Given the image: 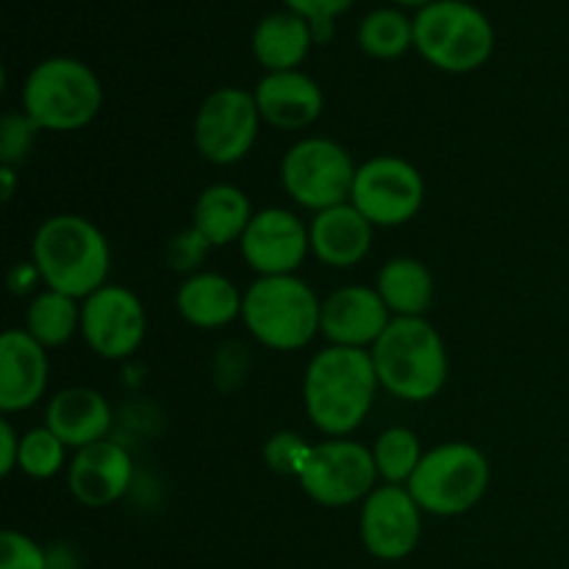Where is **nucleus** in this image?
<instances>
[{
    "mask_svg": "<svg viewBox=\"0 0 569 569\" xmlns=\"http://www.w3.org/2000/svg\"><path fill=\"white\" fill-rule=\"evenodd\" d=\"M426 200L420 170L398 156H378L356 170L350 203L378 228H395L415 220Z\"/></svg>",
    "mask_w": 569,
    "mask_h": 569,
    "instance_id": "9",
    "label": "nucleus"
},
{
    "mask_svg": "<svg viewBox=\"0 0 569 569\" xmlns=\"http://www.w3.org/2000/svg\"><path fill=\"white\" fill-rule=\"evenodd\" d=\"M378 295L398 317H422L433 300V278L422 261L400 256L378 272Z\"/></svg>",
    "mask_w": 569,
    "mask_h": 569,
    "instance_id": "24",
    "label": "nucleus"
},
{
    "mask_svg": "<svg viewBox=\"0 0 569 569\" xmlns=\"http://www.w3.org/2000/svg\"><path fill=\"white\" fill-rule=\"evenodd\" d=\"M320 311L322 303L309 283L295 276H270L244 292L242 320L267 348L300 350L320 331Z\"/></svg>",
    "mask_w": 569,
    "mask_h": 569,
    "instance_id": "6",
    "label": "nucleus"
},
{
    "mask_svg": "<svg viewBox=\"0 0 569 569\" xmlns=\"http://www.w3.org/2000/svg\"><path fill=\"white\" fill-rule=\"evenodd\" d=\"M48 428L67 448H89L103 442L111 428V409L94 389L76 387L56 395L48 406Z\"/></svg>",
    "mask_w": 569,
    "mask_h": 569,
    "instance_id": "20",
    "label": "nucleus"
},
{
    "mask_svg": "<svg viewBox=\"0 0 569 569\" xmlns=\"http://www.w3.org/2000/svg\"><path fill=\"white\" fill-rule=\"evenodd\" d=\"M376 478L378 467L370 448L350 439H331L311 448L298 481L315 503L337 509L370 498Z\"/></svg>",
    "mask_w": 569,
    "mask_h": 569,
    "instance_id": "10",
    "label": "nucleus"
},
{
    "mask_svg": "<svg viewBox=\"0 0 569 569\" xmlns=\"http://www.w3.org/2000/svg\"><path fill=\"white\" fill-rule=\"evenodd\" d=\"M309 453H311V445H306L298 433H289V431L276 433L264 448L267 465H270L276 472H281V476H295V478H300V472H303L306 461H309Z\"/></svg>",
    "mask_w": 569,
    "mask_h": 569,
    "instance_id": "30",
    "label": "nucleus"
},
{
    "mask_svg": "<svg viewBox=\"0 0 569 569\" xmlns=\"http://www.w3.org/2000/svg\"><path fill=\"white\" fill-rule=\"evenodd\" d=\"M422 445L415 431L409 428H387L372 445V459H376L378 476L387 483H409L422 461Z\"/></svg>",
    "mask_w": 569,
    "mask_h": 569,
    "instance_id": "27",
    "label": "nucleus"
},
{
    "mask_svg": "<svg viewBox=\"0 0 569 569\" xmlns=\"http://www.w3.org/2000/svg\"><path fill=\"white\" fill-rule=\"evenodd\" d=\"M103 89L83 61L53 56L28 72L22 109L44 131H78L98 117Z\"/></svg>",
    "mask_w": 569,
    "mask_h": 569,
    "instance_id": "4",
    "label": "nucleus"
},
{
    "mask_svg": "<svg viewBox=\"0 0 569 569\" xmlns=\"http://www.w3.org/2000/svg\"><path fill=\"white\" fill-rule=\"evenodd\" d=\"M70 492L89 509L117 503L133 481V465L126 448L114 442H94L81 448L70 465Z\"/></svg>",
    "mask_w": 569,
    "mask_h": 569,
    "instance_id": "17",
    "label": "nucleus"
},
{
    "mask_svg": "<svg viewBox=\"0 0 569 569\" xmlns=\"http://www.w3.org/2000/svg\"><path fill=\"white\" fill-rule=\"evenodd\" d=\"M33 267L48 289L70 298L94 295L106 287L111 250L94 222L78 214H56L33 233Z\"/></svg>",
    "mask_w": 569,
    "mask_h": 569,
    "instance_id": "2",
    "label": "nucleus"
},
{
    "mask_svg": "<svg viewBox=\"0 0 569 569\" xmlns=\"http://www.w3.org/2000/svg\"><path fill=\"white\" fill-rule=\"evenodd\" d=\"M389 309L378 289L345 287L322 303L320 331L339 348H365L376 345L389 326Z\"/></svg>",
    "mask_w": 569,
    "mask_h": 569,
    "instance_id": "15",
    "label": "nucleus"
},
{
    "mask_svg": "<svg viewBox=\"0 0 569 569\" xmlns=\"http://www.w3.org/2000/svg\"><path fill=\"white\" fill-rule=\"evenodd\" d=\"M315 31L309 20L295 11H276L267 14L253 31V56L267 72L298 70L300 61L309 56Z\"/></svg>",
    "mask_w": 569,
    "mask_h": 569,
    "instance_id": "22",
    "label": "nucleus"
},
{
    "mask_svg": "<svg viewBox=\"0 0 569 569\" xmlns=\"http://www.w3.org/2000/svg\"><path fill=\"white\" fill-rule=\"evenodd\" d=\"M353 181V159L333 139H303L281 161L283 189L295 203L306 206V209L326 211L348 203Z\"/></svg>",
    "mask_w": 569,
    "mask_h": 569,
    "instance_id": "8",
    "label": "nucleus"
},
{
    "mask_svg": "<svg viewBox=\"0 0 569 569\" xmlns=\"http://www.w3.org/2000/svg\"><path fill=\"white\" fill-rule=\"evenodd\" d=\"M359 44L372 59H398L415 44V20L398 9H376L361 20Z\"/></svg>",
    "mask_w": 569,
    "mask_h": 569,
    "instance_id": "26",
    "label": "nucleus"
},
{
    "mask_svg": "<svg viewBox=\"0 0 569 569\" xmlns=\"http://www.w3.org/2000/svg\"><path fill=\"white\" fill-rule=\"evenodd\" d=\"M242 256L261 278L292 276L311 248L309 228L287 209H267L253 214L242 237Z\"/></svg>",
    "mask_w": 569,
    "mask_h": 569,
    "instance_id": "14",
    "label": "nucleus"
},
{
    "mask_svg": "<svg viewBox=\"0 0 569 569\" xmlns=\"http://www.w3.org/2000/svg\"><path fill=\"white\" fill-rule=\"evenodd\" d=\"M378 372L365 348L320 350L303 381V400L311 422L333 439L348 437L365 422L376 400Z\"/></svg>",
    "mask_w": 569,
    "mask_h": 569,
    "instance_id": "1",
    "label": "nucleus"
},
{
    "mask_svg": "<svg viewBox=\"0 0 569 569\" xmlns=\"http://www.w3.org/2000/svg\"><path fill=\"white\" fill-rule=\"evenodd\" d=\"M259 122L256 94L237 87L217 89L203 100L194 117V144L211 164H237L253 148Z\"/></svg>",
    "mask_w": 569,
    "mask_h": 569,
    "instance_id": "11",
    "label": "nucleus"
},
{
    "mask_svg": "<svg viewBox=\"0 0 569 569\" xmlns=\"http://www.w3.org/2000/svg\"><path fill=\"white\" fill-rule=\"evenodd\" d=\"M48 389V353L20 328H9L0 339V409L6 415L39 403Z\"/></svg>",
    "mask_w": 569,
    "mask_h": 569,
    "instance_id": "16",
    "label": "nucleus"
},
{
    "mask_svg": "<svg viewBox=\"0 0 569 569\" xmlns=\"http://www.w3.org/2000/svg\"><path fill=\"white\" fill-rule=\"evenodd\" d=\"M392 3H398V6H420V9H426V6H431L433 0H392Z\"/></svg>",
    "mask_w": 569,
    "mask_h": 569,
    "instance_id": "36",
    "label": "nucleus"
},
{
    "mask_svg": "<svg viewBox=\"0 0 569 569\" xmlns=\"http://www.w3.org/2000/svg\"><path fill=\"white\" fill-rule=\"evenodd\" d=\"M244 298L220 272H198L178 289V315L200 331H214L242 315Z\"/></svg>",
    "mask_w": 569,
    "mask_h": 569,
    "instance_id": "21",
    "label": "nucleus"
},
{
    "mask_svg": "<svg viewBox=\"0 0 569 569\" xmlns=\"http://www.w3.org/2000/svg\"><path fill=\"white\" fill-rule=\"evenodd\" d=\"M3 181H6L3 200H9L11 198V187H14V172H11V167H3Z\"/></svg>",
    "mask_w": 569,
    "mask_h": 569,
    "instance_id": "35",
    "label": "nucleus"
},
{
    "mask_svg": "<svg viewBox=\"0 0 569 569\" xmlns=\"http://www.w3.org/2000/svg\"><path fill=\"white\" fill-rule=\"evenodd\" d=\"M253 211H250L248 194L231 183L209 187L194 203V231L211 244L226 248L231 242H242Z\"/></svg>",
    "mask_w": 569,
    "mask_h": 569,
    "instance_id": "23",
    "label": "nucleus"
},
{
    "mask_svg": "<svg viewBox=\"0 0 569 569\" xmlns=\"http://www.w3.org/2000/svg\"><path fill=\"white\" fill-rule=\"evenodd\" d=\"M322 89L300 70L267 72L256 87L261 120L278 131H300L322 114Z\"/></svg>",
    "mask_w": 569,
    "mask_h": 569,
    "instance_id": "18",
    "label": "nucleus"
},
{
    "mask_svg": "<svg viewBox=\"0 0 569 569\" xmlns=\"http://www.w3.org/2000/svg\"><path fill=\"white\" fill-rule=\"evenodd\" d=\"M489 478L492 470L481 450L467 442H445L422 456L406 489L428 515L459 517L487 495Z\"/></svg>",
    "mask_w": 569,
    "mask_h": 569,
    "instance_id": "7",
    "label": "nucleus"
},
{
    "mask_svg": "<svg viewBox=\"0 0 569 569\" xmlns=\"http://www.w3.org/2000/svg\"><path fill=\"white\" fill-rule=\"evenodd\" d=\"M17 465H20V437L9 420H0V472L11 476Z\"/></svg>",
    "mask_w": 569,
    "mask_h": 569,
    "instance_id": "34",
    "label": "nucleus"
},
{
    "mask_svg": "<svg viewBox=\"0 0 569 569\" xmlns=\"http://www.w3.org/2000/svg\"><path fill=\"white\" fill-rule=\"evenodd\" d=\"M76 328H81V309L76 306V298L56 289H44L33 298L28 309V333L42 348H59L76 333Z\"/></svg>",
    "mask_w": 569,
    "mask_h": 569,
    "instance_id": "25",
    "label": "nucleus"
},
{
    "mask_svg": "<svg viewBox=\"0 0 569 569\" xmlns=\"http://www.w3.org/2000/svg\"><path fill=\"white\" fill-rule=\"evenodd\" d=\"M415 48L445 72H472L495 50V28L481 9L465 0H433L415 17Z\"/></svg>",
    "mask_w": 569,
    "mask_h": 569,
    "instance_id": "5",
    "label": "nucleus"
},
{
    "mask_svg": "<svg viewBox=\"0 0 569 569\" xmlns=\"http://www.w3.org/2000/svg\"><path fill=\"white\" fill-rule=\"evenodd\" d=\"M206 248H211V244L206 242L194 228L189 233H183V237L172 239L170 244L172 267H176V270H189V267H194L200 259H203Z\"/></svg>",
    "mask_w": 569,
    "mask_h": 569,
    "instance_id": "33",
    "label": "nucleus"
},
{
    "mask_svg": "<svg viewBox=\"0 0 569 569\" xmlns=\"http://www.w3.org/2000/svg\"><path fill=\"white\" fill-rule=\"evenodd\" d=\"M420 506L409 489L387 487L372 489L361 509V539L376 559H406L420 542L422 517Z\"/></svg>",
    "mask_w": 569,
    "mask_h": 569,
    "instance_id": "13",
    "label": "nucleus"
},
{
    "mask_svg": "<svg viewBox=\"0 0 569 569\" xmlns=\"http://www.w3.org/2000/svg\"><path fill=\"white\" fill-rule=\"evenodd\" d=\"M0 569H48V556L33 539L17 531L0 533Z\"/></svg>",
    "mask_w": 569,
    "mask_h": 569,
    "instance_id": "32",
    "label": "nucleus"
},
{
    "mask_svg": "<svg viewBox=\"0 0 569 569\" xmlns=\"http://www.w3.org/2000/svg\"><path fill=\"white\" fill-rule=\"evenodd\" d=\"M67 445L50 428H33L20 439V470L28 478H53L64 467Z\"/></svg>",
    "mask_w": 569,
    "mask_h": 569,
    "instance_id": "28",
    "label": "nucleus"
},
{
    "mask_svg": "<svg viewBox=\"0 0 569 569\" xmlns=\"http://www.w3.org/2000/svg\"><path fill=\"white\" fill-rule=\"evenodd\" d=\"M81 333L100 359H128L144 339L142 300L131 289L106 283L83 300Z\"/></svg>",
    "mask_w": 569,
    "mask_h": 569,
    "instance_id": "12",
    "label": "nucleus"
},
{
    "mask_svg": "<svg viewBox=\"0 0 569 569\" xmlns=\"http://www.w3.org/2000/svg\"><path fill=\"white\" fill-rule=\"evenodd\" d=\"M378 383L389 395L422 403L448 381V350L437 328L422 317H398L370 350Z\"/></svg>",
    "mask_w": 569,
    "mask_h": 569,
    "instance_id": "3",
    "label": "nucleus"
},
{
    "mask_svg": "<svg viewBox=\"0 0 569 569\" xmlns=\"http://www.w3.org/2000/svg\"><path fill=\"white\" fill-rule=\"evenodd\" d=\"M311 250L328 267H353L370 253L372 222L353 203L317 211L309 226Z\"/></svg>",
    "mask_w": 569,
    "mask_h": 569,
    "instance_id": "19",
    "label": "nucleus"
},
{
    "mask_svg": "<svg viewBox=\"0 0 569 569\" xmlns=\"http://www.w3.org/2000/svg\"><path fill=\"white\" fill-rule=\"evenodd\" d=\"M289 11L309 20L315 42H328L333 33V20L350 9L356 0H283Z\"/></svg>",
    "mask_w": 569,
    "mask_h": 569,
    "instance_id": "31",
    "label": "nucleus"
},
{
    "mask_svg": "<svg viewBox=\"0 0 569 569\" xmlns=\"http://www.w3.org/2000/svg\"><path fill=\"white\" fill-rule=\"evenodd\" d=\"M37 131L39 126L26 111L3 117V122H0V159H3V167H14L17 161L26 159Z\"/></svg>",
    "mask_w": 569,
    "mask_h": 569,
    "instance_id": "29",
    "label": "nucleus"
}]
</instances>
